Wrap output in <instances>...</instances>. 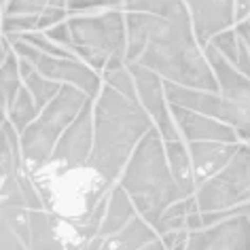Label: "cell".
Listing matches in <instances>:
<instances>
[{"mask_svg":"<svg viewBox=\"0 0 250 250\" xmlns=\"http://www.w3.org/2000/svg\"><path fill=\"white\" fill-rule=\"evenodd\" d=\"M161 242H164V248H187L189 244V229H172L161 233Z\"/></svg>","mask_w":250,"mask_h":250,"instance_id":"cell-31","label":"cell"},{"mask_svg":"<svg viewBox=\"0 0 250 250\" xmlns=\"http://www.w3.org/2000/svg\"><path fill=\"white\" fill-rule=\"evenodd\" d=\"M191 15L193 32L202 47L210 39L235 23V0H185Z\"/></svg>","mask_w":250,"mask_h":250,"instance_id":"cell-12","label":"cell"},{"mask_svg":"<svg viewBox=\"0 0 250 250\" xmlns=\"http://www.w3.org/2000/svg\"><path fill=\"white\" fill-rule=\"evenodd\" d=\"M102 81L108 83L110 87H115L123 93V96L132 98V100H138L136 96V85H134V77L129 72L127 64L125 66H119V68H110V70H102Z\"/></svg>","mask_w":250,"mask_h":250,"instance_id":"cell-24","label":"cell"},{"mask_svg":"<svg viewBox=\"0 0 250 250\" xmlns=\"http://www.w3.org/2000/svg\"><path fill=\"white\" fill-rule=\"evenodd\" d=\"M89 96L83 89L64 83L53 100L42 106L34 121L20 134L23 166L30 170V174L39 172L49 164L60 136L81 112Z\"/></svg>","mask_w":250,"mask_h":250,"instance_id":"cell-5","label":"cell"},{"mask_svg":"<svg viewBox=\"0 0 250 250\" xmlns=\"http://www.w3.org/2000/svg\"><path fill=\"white\" fill-rule=\"evenodd\" d=\"M68 0H49V4H53V7H66Z\"/></svg>","mask_w":250,"mask_h":250,"instance_id":"cell-36","label":"cell"},{"mask_svg":"<svg viewBox=\"0 0 250 250\" xmlns=\"http://www.w3.org/2000/svg\"><path fill=\"white\" fill-rule=\"evenodd\" d=\"M102 248H151V250H161L164 242L157 229L153 227L146 218L136 214L125 227H121L117 233L104 237Z\"/></svg>","mask_w":250,"mask_h":250,"instance_id":"cell-17","label":"cell"},{"mask_svg":"<svg viewBox=\"0 0 250 250\" xmlns=\"http://www.w3.org/2000/svg\"><path fill=\"white\" fill-rule=\"evenodd\" d=\"M136 214H138V212H136V206L132 202V197H129V193L119 183L110 185L108 193H106V210H104L102 223H100L98 235L104 240V237L117 233V231L125 227Z\"/></svg>","mask_w":250,"mask_h":250,"instance_id":"cell-18","label":"cell"},{"mask_svg":"<svg viewBox=\"0 0 250 250\" xmlns=\"http://www.w3.org/2000/svg\"><path fill=\"white\" fill-rule=\"evenodd\" d=\"M64 229L66 221L60 214L47 208L30 210V248H68Z\"/></svg>","mask_w":250,"mask_h":250,"instance_id":"cell-16","label":"cell"},{"mask_svg":"<svg viewBox=\"0 0 250 250\" xmlns=\"http://www.w3.org/2000/svg\"><path fill=\"white\" fill-rule=\"evenodd\" d=\"M21 85L23 79L20 74V55L11 51L7 58L0 62V123L7 119V110Z\"/></svg>","mask_w":250,"mask_h":250,"instance_id":"cell-20","label":"cell"},{"mask_svg":"<svg viewBox=\"0 0 250 250\" xmlns=\"http://www.w3.org/2000/svg\"><path fill=\"white\" fill-rule=\"evenodd\" d=\"M11 51H13V45H11V41L2 34V30H0V62L7 58V55H9Z\"/></svg>","mask_w":250,"mask_h":250,"instance_id":"cell-35","label":"cell"},{"mask_svg":"<svg viewBox=\"0 0 250 250\" xmlns=\"http://www.w3.org/2000/svg\"><path fill=\"white\" fill-rule=\"evenodd\" d=\"M123 0H68L66 9L70 15L77 13H93L100 9H119Z\"/></svg>","mask_w":250,"mask_h":250,"instance_id":"cell-27","label":"cell"},{"mask_svg":"<svg viewBox=\"0 0 250 250\" xmlns=\"http://www.w3.org/2000/svg\"><path fill=\"white\" fill-rule=\"evenodd\" d=\"M235 32L240 34V39L246 42V47H248V51H250V21H237L235 23Z\"/></svg>","mask_w":250,"mask_h":250,"instance_id":"cell-34","label":"cell"},{"mask_svg":"<svg viewBox=\"0 0 250 250\" xmlns=\"http://www.w3.org/2000/svg\"><path fill=\"white\" fill-rule=\"evenodd\" d=\"M36 23H39V15L13 13V15H2L0 30H2V34H21V32L36 30Z\"/></svg>","mask_w":250,"mask_h":250,"instance_id":"cell-26","label":"cell"},{"mask_svg":"<svg viewBox=\"0 0 250 250\" xmlns=\"http://www.w3.org/2000/svg\"><path fill=\"white\" fill-rule=\"evenodd\" d=\"M127 68L134 77L138 102L145 106V110L151 115L155 127H157L161 134V138L178 140L180 132H178L176 121H174V117L170 112V104H167L166 89H164V79L155 70H151L148 66L140 64V62H132V64H127Z\"/></svg>","mask_w":250,"mask_h":250,"instance_id":"cell-9","label":"cell"},{"mask_svg":"<svg viewBox=\"0 0 250 250\" xmlns=\"http://www.w3.org/2000/svg\"><path fill=\"white\" fill-rule=\"evenodd\" d=\"M240 42H242V39H240V34L235 32V28H227V30H223V32H218L210 39V45H214L231 64H235V60H237Z\"/></svg>","mask_w":250,"mask_h":250,"instance_id":"cell-25","label":"cell"},{"mask_svg":"<svg viewBox=\"0 0 250 250\" xmlns=\"http://www.w3.org/2000/svg\"><path fill=\"white\" fill-rule=\"evenodd\" d=\"M164 89L166 98L170 104H178L185 108L204 112V115L216 117L223 121V100L218 91H206V89H195V87H187L174 81L164 79Z\"/></svg>","mask_w":250,"mask_h":250,"instance_id":"cell-15","label":"cell"},{"mask_svg":"<svg viewBox=\"0 0 250 250\" xmlns=\"http://www.w3.org/2000/svg\"><path fill=\"white\" fill-rule=\"evenodd\" d=\"M246 142H248V145H250V140H246Z\"/></svg>","mask_w":250,"mask_h":250,"instance_id":"cell-40","label":"cell"},{"mask_svg":"<svg viewBox=\"0 0 250 250\" xmlns=\"http://www.w3.org/2000/svg\"><path fill=\"white\" fill-rule=\"evenodd\" d=\"M72 32V53L98 72L125 66L127 30L125 13L108 9L102 13H77L68 20Z\"/></svg>","mask_w":250,"mask_h":250,"instance_id":"cell-4","label":"cell"},{"mask_svg":"<svg viewBox=\"0 0 250 250\" xmlns=\"http://www.w3.org/2000/svg\"><path fill=\"white\" fill-rule=\"evenodd\" d=\"M189 155L193 161V172H195L197 187L216 174L221 167L227 166V161L233 157L240 142H221V140H195L187 142Z\"/></svg>","mask_w":250,"mask_h":250,"instance_id":"cell-14","label":"cell"},{"mask_svg":"<svg viewBox=\"0 0 250 250\" xmlns=\"http://www.w3.org/2000/svg\"><path fill=\"white\" fill-rule=\"evenodd\" d=\"M166 157L176 185L185 191V195H193L197 189V183H195V172H193L189 146L183 145V138L166 140Z\"/></svg>","mask_w":250,"mask_h":250,"instance_id":"cell-19","label":"cell"},{"mask_svg":"<svg viewBox=\"0 0 250 250\" xmlns=\"http://www.w3.org/2000/svg\"><path fill=\"white\" fill-rule=\"evenodd\" d=\"M153 125L151 115L138 100L123 96L102 81L93 98V148L87 166L108 185H115L136 145Z\"/></svg>","mask_w":250,"mask_h":250,"instance_id":"cell-1","label":"cell"},{"mask_svg":"<svg viewBox=\"0 0 250 250\" xmlns=\"http://www.w3.org/2000/svg\"><path fill=\"white\" fill-rule=\"evenodd\" d=\"M187 248L193 250H250V221L246 214H231L221 221L189 231Z\"/></svg>","mask_w":250,"mask_h":250,"instance_id":"cell-11","label":"cell"},{"mask_svg":"<svg viewBox=\"0 0 250 250\" xmlns=\"http://www.w3.org/2000/svg\"><path fill=\"white\" fill-rule=\"evenodd\" d=\"M39 106H36L32 93H30V89L26 85L20 87V91H17L15 100L11 102L9 110H7V119L11 123H13V127L17 129V132H23V129L28 127L30 123L36 119V115H39Z\"/></svg>","mask_w":250,"mask_h":250,"instance_id":"cell-22","label":"cell"},{"mask_svg":"<svg viewBox=\"0 0 250 250\" xmlns=\"http://www.w3.org/2000/svg\"><path fill=\"white\" fill-rule=\"evenodd\" d=\"M0 15H2V2H0Z\"/></svg>","mask_w":250,"mask_h":250,"instance_id":"cell-37","label":"cell"},{"mask_svg":"<svg viewBox=\"0 0 250 250\" xmlns=\"http://www.w3.org/2000/svg\"><path fill=\"white\" fill-rule=\"evenodd\" d=\"M138 62L161 79L195 89L218 91L216 74L195 39L191 21H172L148 13V42Z\"/></svg>","mask_w":250,"mask_h":250,"instance_id":"cell-2","label":"cell"},{"mask_svg":"<svg viewBox=\"0 0 250 250\" xmlns=\"http://www.w3.org/2000/svg\"><path fill=\"white\" fill-rule=\"evenodd\" d=\"M0 2H2V7H4V2H7V0H0Z\"/></svg>","mask_w":250,"mask_h":250,"instance_id":"cell-38","label":"cell"},{"mask_svg":"<svg viewBox=\"0 0 250 250\" xmlns=\"http://www.w3.org/2000/svg\"><path fill=\"white\" fill-rule=\"evenodd\" d=\"M119 185L129 193L136 212L155 227L170 204L187 197L174 180L166 157V140L153 127L142 136L125 164Z\"/></svg>","mask_w":250,"mask_h":250,"instance_id":"cell-3","label":"cell"},{"mask_svg":"<svg viewBox=\"0 0 250 250\" xmlns=\"http://www.w3.org/2000/svg\"><path fill=\"white\" fill-rule=\"evenodd\" d=\"M170 112H172L174 121H176L180 138L185 142H195V140L240 142L235 129L231 127L229 123H225L216 117L204 115V112L185 108V106H178V104H170Z\"/></svg>","mask_w":250,"mask_h":250,"instance_id":"cell-13","label":"cell"},{"mask_svg":"<svg viewBox=\"0 0 250 250\" xmlns=\"http://www.w3.org/2000/svg\"><path fill=\"white\" fill-rule=\"evenodd\" d=\"M199 212L227 210L250 202V145L240 142L235 155L195 189Z\"/></svg>","mask_w":250,"mask_h":250,"instance_id":"cell-6","label":"cell"},{"mask_svg":"<svg viewBox=\"0 0 250 250\" xmlns=\"http://www.w3.org/2000/svg\"><path fill=\"white\" fill-rule=\"evenodd\" d=\"M242 21H244V20H242ZM246 21H250V15H248V17H246Z\"/></svg>","mask_w":250,"mask_h":250,"instance_id":"cell-39","label":"cell"},{"mask_svg":"<svg viewBox=\"0 0 250 250\" xmlns=\"http://www.w3.org/2000/svg\"><path fill=\"white\" fill-rule=\"evenodd\" d=\"M23 85H26L30 89V93H32L36 106L42 108L49 100H53V96L60 91V87L64 83H58V81H53V79H47L45 74H41L39 70H32L28 77H23Z\"/></svg>","mask_w":250,"mask_h":250,"instance_id":"cell-23","label":"cell"},{"mask_svg":"<svg viewBox=\"0 0 250 250\" xmlns=\"http://www.w3.org/2000/svg\"><path fill=\"white\" fill-rule=\"evenodd\" d=\"M47 4H49V0H7L2 7V15H13V13L39 15Z\"/></svg>","mask_w":250,"mask_h":250,"instance_id":"cell-28","label":"cell"},{"mask_svg":"<svg viewBox=\"0 0 250 250\" xmlns=\"http://www.w3.org/2000/svg\"><path fill=\"white\" fill-rule=\"evenodd\" d=\"M11 45H13V51L20 58H26L28 62H32L36 70L45 74L47 79L79 87L89 98L98 96L100 87H102V72H98L96 68H91L87 62L77 58V55H70V58L49 55L21 39H11Z\"/></svg>","mask_w":250,"mask_h":250,"instance_id":"cell-8","label":"cell"},{"mask_svg":"<svg viewBox=\"0 0 250 250\" xmlns=\"http://www.w3.org/2000/svg\"><path fill=\"white\" fill-rule=\"evenodd\" d=\"M93 148V98L85 102L81 112L60 136L49 166L53 167H83L89 161Z\"/></svg>","mask_w":250,"mask_h":250,"instance_id":"cell-10","label":"cell"},{"mask_svg":"<svg viewBox=\"0 0 250 250\" xmlns=\"http://www.w3.org/2000/svg\"><path fill=\"white\" fill-rule=\"evenodd\" d=\"M68 15H70V13H68L66 7H53V4H47V7L39 13V23H36V30L51 28V26H55V23L64 21Z\"/></svg>","mask_w":250,"mask_h":250,"instance_id":"cell-29","label":"cell"},{"mask_svg":"<svg viewBox=\"0 0 250 250\" xmlns=\"http://www.w3.org/2000/svg\"><path fill=\"white\" fill-rule=\"evenodd\" d=\"M204 55L210 62L218 81L223 100V121L237 132L242 142L250 140V79L235 68L214 45H206Z\"/></svg>","mask_w":250,"mask_h":250,"instance_id":"cell-7","label":"cell"},{"mask_svg":"<svg viewBox=\"0 0 250 250\" xmlns=\"http://www.w3.org/2000/svg\"><path fill=\"white\" fill-rule=\"evenodd\" d=\"M42 32H45L51 41L58 42V45L66 47L68 51H72V32H70V26H68V20L60 21V23H55V26L47 28V30H42Z\"/></svg>","mask_w":250,"mask_h":250,"instance_id":"cell-30","label":"cell"},{"mask_svg":"<svg viewBox=\"0 0 250 250\" xmlns=\"http://www.w3.org/2000/svg\"><path fill=\"white\" fill-rule=\"evenodd\" d=\"M127 11H145V13L161 15L172 21H191L185 0H123Z\"/></svg>","mask_w":250,"mask_h":250,"instance_id":"cell-21","label":"cell"},{"mask_svg":"<svg viewBox=\"0 0 250 250\" xmlns=\"http://www.w3.org/2000/svg\"><path fill=\"white\" fill-rule=\"evenodd\" d=\"M235 68L250 79V51L244 41L240 42V53H237V60H235Z\"/></svg>","mask_w":250,"mask_h":250,"instance_id":"cell-32","label":"cell"},{"mask_svg":"<svg viewBox=\"0 0 250 250\" xmlns=\"http://www.w3.org/2000/svg\"><path fill=\"white\" fill-rule=\"evenodd\" d=\"M250 15V0H235V23Z\"/></svg>","mask_w":250,"mask_h":250,"instance_id":"cell-33","label":"cell"}]
</instances>
